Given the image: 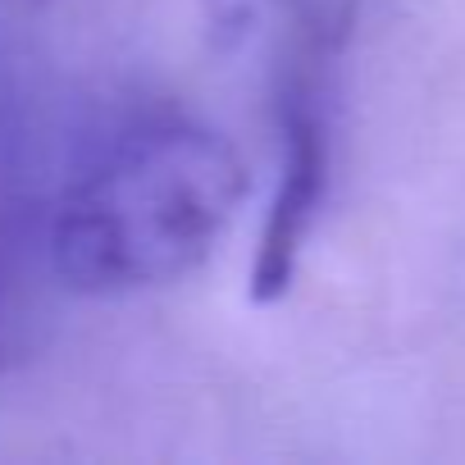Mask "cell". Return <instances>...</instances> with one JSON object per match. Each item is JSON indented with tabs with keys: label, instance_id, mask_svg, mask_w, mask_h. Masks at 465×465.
<instances>
[{
	"label": "cell",
	"instance_id": "cell-1",
	"mask_svg": "<svg viewBox=\"0 0 465 465\" xmlns=\"http://www.w3.org/2000/svg\"><path fill=\"white\" fill-rule=\"evenodd\" d=\"M247 164L192 119L101 137L46 205V261L69 292L124 297L187 279L247 201Z\"/></svg>",
	"mask_w": 465,
	"mask_h": 465
},
{
	"label": "cell",
	"instance_id": "cell-2",
	"mask_svg": "<svg viewBox=\"0 0 465 465\" xmlns=\"http://www.w3.org/2000/svg\"><path fill=\"white\" fill-rule=\"evenodd\" d=\"M329 105L324 74H274V192L265 205L256 261L247 274V297L256 306L279 302L302 265V252L315 232L329 192Z\"/></svg>",
	"mask_w": 465,
	"mask_h": 465
},
{
	"label": "cell",
	"instance_id": "cell-3",
	"mask_svg": "<svg viewBox=\"0 0 465 465\" xmlns=\"http://www.w3.org/2000/svg\"><path fill=\"white\" fill-rule=\"evenodd\" d=\"M228 10L238 24H256L274 37V74H324L356 28L361 0H228Z\"/></svg>",
	"mask_w": 465,
	"mask_h": 465
}]
</instances>
